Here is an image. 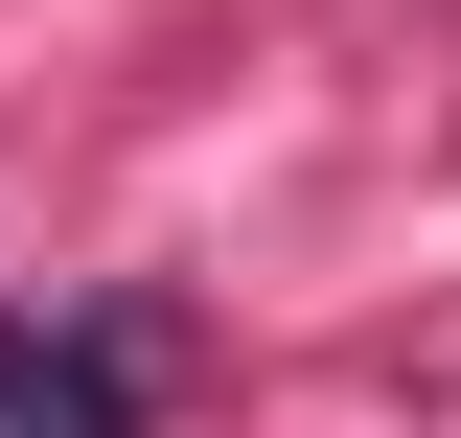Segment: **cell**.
I'll list each match as a JSON object with an SVG mask.
<instances>
[{"label":"cell","instance_id":"6da1fadb","mask_svg":"<svg viewBox=\"0 0 461 438\" xmlns=\"http://www.w3.org/2000/svg\"><path fill=\"white\" fill-rule=\"evenodd\" d=\"M0 438H139V324L115 300H0Z\"/></svg>","mask_w":461,"mask_h":438}]
</instances>
